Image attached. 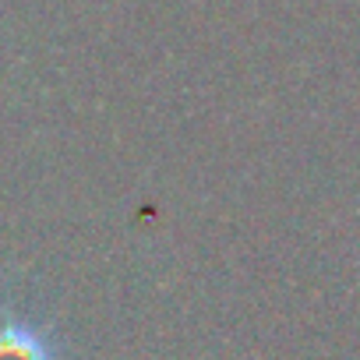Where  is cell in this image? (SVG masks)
Returning a JSON list of instances; mask_svg holds the SVG:
<instances>
[{
    "label": "cell",
    "mask_w": 360,
    "mask_h": 360,
    "mask_svg": "<svg viewBox=\"0 0 360 360\" xmlns=\"http://www.w3.org/2000/svg\"><path fill=\"white\" fill-rule=\"evenodd\" d=\"M0 360H57V353L39 328L25 321H4L0 325Z\"/></svg>",
    "instance_id": "6da1fadb"
}]
</instances>
